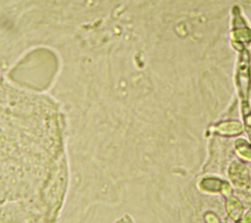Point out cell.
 <instances>
[{"mask_svg": "<svg viewBox=\"0 0 251 223\" xmlns=\"http://www.w3.org/2000/svg\"><path fill=\"white\" fill-rule=\"evenodd\" d=\"M204 220L206 223H220L219 217L212 211H208L205 213Z\"/></svg>", "mask_w": 251, "mask_h": 223, "instance_id": "cell-10", "label": "cell"}, {"mask_svg": "<svg viewBox=\"0 0 251 223\" xmlns=\"http://www.w3.org/2000/svg\"><path fill=\"white\" fill-rule=\"evenodd\" d=\"M113 223H136V222L130 214L125 213V214L121 215L120 217H118Z\"/></svg>", "mask_w": 251, "mask_h": 223, "instance_id": "cell-9", "label": "cell"}, {"mask_svg": "<svg viewBox=\"0 0 251 223\" xmlns=\"http://www.w3.org/2000/svg\"><path fill=\"white\" fill-rule=\"evenodd\" d=\"M226 184V181L222 180L218 177H204L200 180L198 183V187L201 191L206 193H221L224 190L225 185Z\"/></svg>", "mask_w": 251, "mask_h": 223, "instance_id": "cell-5", "label": "cell"}, {"mask_svg": "<svg viewBox=\"0 0 251 223\" xmlns=\"http://www.w3.org/2000/svg\"><path fill=\"white\" fill-rule=\"evenodd\" d=\"M244 125L237 120L221 121L211 127V131L220 136L233 137L243 132Z\"/></svg>", "mask_w": 251, "mask_h": 223, "instance_id": "cell-4", "label": "cell"}, {"mask_svg": "<svg viewBox=\"0 0 251 223\" xmlns=\"http://www.w3.org/2000/svg\"><path fill=\"white\" fill-rule=\"evenodd\" d=\"M226 210L232 220L238 221L242 218L244 209L241 201L237 198L230 196L226 200Z\"/></svg>", "mask_w": 251, "mask_h": 223, "instance_id": "cell-6", "label": "cell"}, {"mask_svg": "<svg viewBox=\"0 0 251 223\" xmlns=\"http://www.w3.org/2000/svg\"><path fill=\"white\" fill-rule=\"evenodd\" d=\"M69 186L58 104L0 79V223H58Z\"/></svg>", "mask_w": 251, "mask_h": 223, "instance_id": "cell-1", "label": "cell"}, {"mask_svg": "<svg viewBox=\"0 0 251 223\" xmlns=\"http://www.w3.org/2000/svg\"><path fill=\"white\" fill-rule=\"evenodd\" d=\"M235 223H246V222H244L243 220L240 219V220H238V221H235Z\"/></svg>", "mask_w": 251, "mask_h": 223, "instance_id": "cell-12", "label": "cell"}, {"mask_svg": "<svg viewBox=\"0 0 251 223\" xmlns=\"http://www.w3.org/2000/svg\"><path fill=\"white\" fill-rule=\"evenodd\" d=\"M235 82L241 103L248 102L251 87V66L249 52L244 49L238 61Z\"/></svg>", "mask_w": 251, "mask_h": 223, "instance_id": "cell-2", "label": "cell"}, {"mask_svg": "<svg viewBox=\"0 0 251 223\" xmlns=\"http://www.w3.org/2000/svg\"><path fill=\"white\" fill-rule=\"evenodd\" d=\"M234 149L237 156L247 161H251V144L244 139H237L234 143Z\"/></svg>", "mask_w": 251, "mask_h": 223, "instance_id": "cell-7", "label": "cell"}, {"mask_svg": "<svg viewBox=\"0 0 251 223\" xmlns=\"http://www.w3.org/2000/svg\"><path fill=\"white\" fill-rule=\"evenodd\" d=\"M231 38L235 43H248L251 41V30L247 27H236L231 31Z\"/></svg>", "mask_w": 251, "mask_h": 223, "instance_id": "cell-8", "label": "cell"}, {"mask_svg": "<svg viewBox=\"0 0 251 223\" xmlns=\"http://www.w3.org/2000/svg\"><path fill=\"white\" fill-rule=\"evenodd\" d=\"M241 220H243L246 223H251V209H249L241 218Z\"/></svg>", "mask_w": 251, "mask_h": 223, "instance_id": "cell-11", "label": "cell"}, {"mask_svg": "<svg viewBox=\"0 0 251 223\" xmlns=\"http://www.w3.org/2000/svg\"><path fill=\"white\" fill-rule=\"evenodd\" d=\"M227 175L231 183L237 188H243L249 184L251 180L249 167L238 159L232 160V162L229 164Z\"/></svg>", "mask_w": 251, "mask_h": 223, "instance_id": "cell-3", "label": "cell"}]
</instances>
